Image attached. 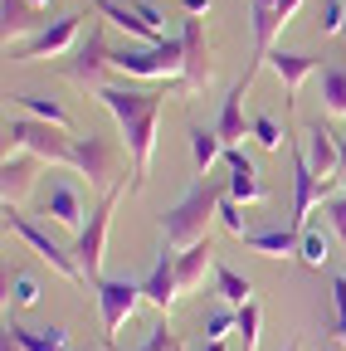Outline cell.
<instances>
[{
    "mask_svg": "<svg viewBox=\"0 0 346 351\" xmlns=\"http://www.w3.org/2000/svg\"><path fill=\"white\" fill-rule=\"evenodd\" d=\"M93 98L117 117L127 156H132V191L147 186L151 176V152H156V117L166 93L161 88H117V83H93Z\"/></svg>",
    "mask_w": 346,
    "mask_h": 351,
    "instance_id": "6da1fadb",
    "label": "cell"
},
{
    "mask_svg": "<svg viewBox=\"0 0 346 351\" xmlns=\"http://www.w3.org/2000/svg\"><path fill=\"white\" fill-rule=\"evenodd\" d=\"M220 195H225V186H210V181L190 186L186 200H176L161 215V244L181 254V249L210 239V225L220 219Z\"/></svg>",
    "mask_w": 346,
    "mask_h": 351,
    "instance_id": "7a4b0ae2",
    "label": "cell"
},
{
    "mask_svg": "<svg viewBox=\"0 0 346 351\" xmlns=\"http://www.w3.org/2000/svg\"><path fill=\"white\" fill-rule=\"evenodd\" d=\"M10 152H29V156H39V161H49V166H69V171H73V132L20 112V117L5 122V156H10Z\"/></svg>",
    "mask_w": 346,
    "mask_h": 351,
    "instance_id": "3957f363",
    "label": "cell"
},
{
    "mask_svg": "<svg viewBox=\"0 0 346 351\" xmlns=\"http://www.w3.org/2000/svg\"><path fill=\"white\" fill-rule=\"evenodd\" d=\"M117 195H122V186L103 191V200L88 210V225H83L78 239H73V258H78V269H83V278H88V283L103 278V244H108V219H112Z\"/></svg>",
    "mask_w": 346,
    "mask_h": 351,
    "instance_id": "277c9868",
    "label": "cell"
},
{
    "mask_svg": "<svg viewBox=\"0 0 346 351\" xmlns=\"http://www.w3.org/2000/svg\"><path fill=\"white\" fill-rule=\"evenodd\" d=\"M5 234H20V239H25V244H29L39 258H45L59 278H69V283H88V278H83V269H78V258H73V249L54 244V239H49L45 230H39L34 219H25L15 205H5Z\"/></svg>",
    "mask_w": 346,
    "mask_h": 351,
    "instance_id": "5b68a950",
    "label": "cell"
},
{
    "mask_svg": "<svg viewBox=\"0 0 346 351\" xmlns=\"http://www.w3.org/2000/svg\"><path fill=\"white\" fill-rule=\"evenodd\" d=\"M73 171L88 176L93 191H112V176H117V142L112 137H73Z\"/></svg>",
    "mask_w": 346,
    "mask_h": 351,
    "instance_id": "8992f818",
    "label": "cell"
},
{
    "mask_svg": "<svg viewBox=\"0 0 346 351\" xmlns=\"http://www.w3.org/2000/svg\"><path fill=\"white\" fill-rule=\"evenodd\" d=\"M302 152H308V166H312V176L322 181V200L341 186V147H336V132L332 127H322V122H308V132H302Z\"/></svg>",
    "mask_w": 346,
    "mask_h": 351,
    "instance_id": "52a82bcc",
    "label": "cell"
},
{
    "mask_svg": "<svg viewBox=\"0 0 346 351\" xmlns=\"http://www.w3.org/2000/svg\"><path fill=\"white\" fill-rule=\"evenodd\" d=\"M98 313H103V337H112L127 317L137 313V302H147L137 278H98Z\"/></svg>",
    "mask_w": 346,
    "mask_h": 351,
    "instance_id": "ba28073f",
    "label": "cell"
},
{
    "mask_svg": "<svg viewBox=\"0 0 346 351\" xmlns=\"http://www.w3.org/2000/svg\"><path fill=\"white\" fill-rule=\"evenodd\" d=\"M181 39H186V69H181V78L190 83V93H205L210 78H214V64H210V39H205V15H186Z\"/></svg>",
    "mask_w": 346,
    "mask_h": 351,
    "instance_id": "9c48e42d",
    "label": "cell"
},
{
    "mask_svg": "<svg viewBox=\"0 0 346 351\" xmlns=\"http://www.w3.org/2000/svg\"><path fill=\"white\" fill-rule=\"evenodd\" d=\"M78 25L83 15H64L54 25H45L39 34H29L25 44H15V59H54V54H69L78 44Z\"/></svg>",
    "mask_w": 346,
    "mask_h": 351,
    "instance_id": "30bf717a",
    "label": "cell"
},
{
    "mask_svg": "<svg viewBox=\"0 0 346 351\" xmlns=\"http://www.w3.org/2000/svg\"><path fill=\"white\" fill-rule=\"evenodd\" d=\"M142 293H147V302L156 307L161 317L171 313V307H176V298H181V278H176V249H166V244H161V254H156V263H151V274L142 278Z\"/></svg>",
    "mask_w": 346,
    "mask_h": 351,
    "instance_id": "8fae6325",
    "label": "cell"
},
{
    "mask_svg": "<svg viewBox=\"0 0 346 351\" xmlns=\"http://www.w3.org/2000/svg\"><path fill=\"white\" fill-rule=\"evenodd\" d=\"M45 215L54 219L59 230H83L88 219H83V195H78V186L69 181V176H59V181H49V191H45Z\"/></svg>",
    "mask_w": 346,
    "mask_h": 351,
    "instance_id": "7c38bea8",
    "label": "cell"
},
{
    "mask_svg": "<svg viewBox=\"0 0 346 351\" xmlns=\"http://www.w3.org/2000/svg\"><path fill=\"white\" fill-rule=\"evenodd\" d=\"M225 171H230V181H225V191L239 200V205H258V200H269V186L258 181V171H254V161L239 152V147H225Z\"/></svg>",
    "mask_w": 346,
    "mask_h": 351,
    "instance_id": "4fadbf2b",
    "label": "cell"
},
{
    "mask_svg": "<svg viewBox=\"0 0 346 351\" xmlns=\"http://www.w3.org/2000/svg\"><path fill=\"white\" fill-rule=\"evenodd\" d=\"M103 69H112V49H108L103 29H88V39H78V49H73V59L64 64V73L78 78V83H98Z\"/></svg>",
    "mask_w": 346,
    "mask_h": 351,
    "instance_id": "5bb4252c",
    "label": "cell"
},
{
    "mask_svg": "<svg viewBox=\"0 0 346 351\" xmlns=\"http://www.w3.org/2000/svg\"><path fill=\"white\" fill-rule=\"evenodd\" d=\"M39 29H45V10L39 5H29V0H0V34H5V44H25Z\"/></svg>",
    "mask_w": 346,
    "mask_h": 351,
    "instance_id": "9a60e30c",
    "label": "cell"
},
{
    "mask_svg": "<svg viewBox=\"0 0 346 351\" xmlns=\"http://www.w3.org/2000/svg\"><path fill=\"white\" fill-rule=\"evenodd\" d=\"M34 176H39V156H29V152H10L5 161H0V195H5V205L25 200V191L34 186Z\"/></svg>",
    "mask_w": 346,
    "mask_h": 351,
    "instance_id": "2e32d148",
    "label": "cell"
},
{
    "mask_svg": "<svg viewBox=\"0 0 346 351\" xmlns=\"http://www.w3.org/2000/svg\"><path fill=\"white\" fill-rule=\"evenodd\" d=\"M249 78H254V73H244V78L230 88V98L220 103V122H214V132H220V142H225V147H239V142L249 137V122H244V93H249Z\"/></svg>",
    "mask_w": 346,
    "mask_h": 351,
    "instance_id": "e0dca14e",
    "label": "cell"
},
{
    "mask_svg": "<svg viewBox=\"0 0 346 351\" xmlns=\"http://www.w3.org/2000/svg\"><path fill=\"white\" fill-rule=\"evenodd\" d=\"M273 73H278V83H283V93H288V103L297 98V88H302V78L308 73H317V59L312 54H297V49H273L269 59H264Z\"/></svg>",
    "mask_w": 346,
    "mask_h": 351,
    "instance_id": "ac0fdd59",
    "label": "cell"
},
{
    "mask_svg": "<svg viewBox=\"0 0 346 351\" xmlns=\"http://www.w3.org/2000/svg\"><path fill=\"white\" fill-rule=\"evenodd\" d=\"M93 5H98V15H103L108 25H117L122 34H132V39H142V44H161V39H166L161 29H151L132 5H127V0H93Z\"/></svg>",
    "mask_w": 346,
    "mask_h": 351,
    "instance_id": "d6986e66",
    "label": "cell"
},
{
    "mask_svg": "<svg viewBox=\"0 0 346 351\" xmlns=\"http://www.w3.org/2000/svg\"><path fill=\"white\" fill-rule=\"evenodd\" d=\"M205 274H214V244H210V239H200V244H190V249H181V254H176V278H181V293H195V288L205 283Z\"/></svg>",
    "mask_w": 346,
    "mask_h": 351,
    "instance_id": "ffe728a7",
    "label": "cell"
},
{
    "mask_svg": "<svg viewBox=\"0 0 346 351\" xmlns=\"http://www.w3.org/2000/svg\"><path fill=\"white\" fill-rule=\"evenodd\" d=\"M5 332H10L25 351H73V341H69L64 327H25V322H15V313L5 317Z\"/></svg>",
    "mask_w": 346,
    "mask_h": 351,
    "instance_id": "44dd1931",
    "label": "cell"
},
{
    "mask_svg": "<svg viewBox=\"0 0 346 351\" xmlns=\"http://www.w3.org/2000/svg\"><path fill=\"white\" fill-rule=\"evenodd\" d=\"M249 25H254V54L258 59H269L273 54V39H278V29L288 25L269 0H249Z\"/></svg>",
    "mask_w": 346,
    "mask_h": 351,
    "instance_id": "7402d4cb",
    "label": "cell"
},
{
    "mask_svg": "<svg viewBox=\"0 0 346 351\" xmlns=\"http://www.w3.org/2000/svg\"><path fill=\"white\" fill-rule=\"evenodd\" d=\"M239 244L254 249V254H264V258H288V254H297L302 230H249Z\"/></svg>",
    "mask_w": 346,
    "mask_h": 351,
    "instance_id": "603a6c76",
    "label": "cell"
},
{
    "mask_svg": "<svg viewBox=\"0 0 346 351\" xmlns=\"http://www.w3.org/2000/svg\"><path fill=\"white\" fill-rule=\"evenodd\" d=\"M15 108L29 112V117H39V122H54V127L73 132V112H69L59 98H45V93H15Z\"/></svg>",
    "mask_w": 346,
    "mask_h": 351,
    "instance_id": "cb8c5ba5",
    "label": "cell"
},
{
    "mask_svg": "<svg viewBox=\"0 0 346 351\" xmlns=\"http://www.w3.org/2000/svg\"><path fill=\"white\" fill-rule=\"evenodd\" d=\"M39 298H45V288L34 274H5V313H29V307H39Z\"/></svg>",
    "mask_w": 346,
    "mask_h": 351,
    "instance_id": "d4e9b609",
    "label": "cell"
},
{
    "mask_svg": "<svg viewBox=\"0 0 346 351\" xmlns=\"http://www.w3.org/2000/svg\"><path fill=\"white\" fill-rule=\"evenodd\" d=\"M332 225H317V219H308L302 225V244H297V258L308 263V269H322V263L332 258Z\"/></svg>",
    "mask_w": 346,
    "mask_h": 351,
    "instance_id": "484cf974",
    "label": "cell"
},
{
    "mask_svg": "<svg viewBox=\"0 0 346 351\" xmlns=\"http://www.w3.org/2000/svg\"><path fill=\"white\" fill-rule=\"evenodd\" d=\"M190 161H195L200 176L214 161H225V142H220V132H214V127H190Z\"/></svg>",
    "mask_w": 346,
    "mask_h": 351,
    "instance_id": "4316f807",
    "label": "cell"
},
{
    "mask_svg": "<svg viewBox=\"0 0 346 351\" xmlns=\"http://www.w3.org/2000/svg\"><path fill=\"white\" fill-rule=\"evenodd\" d=\"M249 293H254V288H249V278H244V274H234L230 263H214V298H220V302L244 307V302H254Z\"/></svg>",
    "mask_w": 346,
    "mask_h": 351,
    "instance_id": "83f0119b",
    "label": "cell"
},
{
    "mask_svg": "<svg viewBox=\"0 0 346 351\" xmlns=\"http://www.w3.org/2000/svg\"><path fill=\"white\" fill-rule=\"evenodd\" d=\"M322 108L332 117H346V69L341 64H327L322 69Z\"/></svg>",
    "mask_w": 346,
    "mask_h": 351,
    "instance_id": "f1b7e54d",
    "label": "cell"
},
{
    "mask_svg": "<svg viewBox=\"0 0 346 351\" xmlns=\"http://www.w3.org/2000/svg\"><path fill=\"white\" fill-rule=\"evenodd\" d=\"M230 332H239V307H230V302L210 307L205 322H200V337H205V341H225Z\"/></svg>",
    "mask_w": 346,
    "mask_h": 351,
    "instance_id": "f546056e",
    "label": "cell"
},
{
    "mask_svg": "<svg viewBox=\"0 0 346 351\" xmlns=\"http://www.w3.org/2000/svg\"><path fill=\"white\" fill-rule=\"evenodd\" d=\"M249 137L264 147V152H283L288 132L278 127V117H273V112H254V117H249Z\"/></svg>",
    "mask_w": 346,
    "mask_h": 351,
    "instance_id": "4dcf8cb0",
    "label": "cell"
},
{
    "mask_svg": "<svg viewBox=\"0 0 346 351\" xmlns=\"http://www.w3.org/2000/svg\"><path fill=\"white\" fill-rule=\"evenodd\" d=\"M258 322H264V307H258V302H244V307H239V337H244V351H258Z\"/></svg>",
    "mask_w": 346,
    "mask_h": 351,
    "instance_id": "1f68e13d",
    "label": "cell"
},
{
    "mask_svg": "<svg viewBox=\"0 0 346 351\" xmlns=\"http://www.w3.org/2000/svg\"><path fill=\"white\" fill-rule=\"evenodd\" d=\"M220 225H225V230H230L234 239H244V234H249V225H244V205H239V200H234L230 191L220 195Z\"/></svg>",
    "mask_w": 346,
    "mask_h": 351,
    "instance_id": "d6a6232c",
    "label": "cell"
},
{
    "mask_svg": "<svg viewBox=\"0 0 346 351\" xmlns=\"http://www.w3.org/2000/svg\"><path fill=\"white\" fill-rule=\"evenodd\" d=\"M346 29V5L341 0H322L317 5V34H341Z\"/></svg>",
    "mask_w": 346,
    "mask_h": 351,
    "instance_id": "836d02e7",
    "label": "cell"
},
{
    "mask_svg": "<svg viewBox=\"0 0 346 351\" xmlns=\"http://www.w3.org/2000/svg\"><path fill=\"white\" fill-rule=\"evenodd\" d=\"M322 219H327V225H332V234L346 244V191L341 195H327L322 200Z\"/></svg>",
    "mask_w": 346,
    "mask_h": 351,
    "instance_id": "e575fe53",
    "label": "cell"
},
{
    "mask_svg": "<svg viewBox=\"0 0 346 351\" xmlns=\"http://www.w3.org/2000/svg\"><path fill=\"white\" fill-rule=\"evenodd\" d=\"M171 346H181V337L171 332V322L161 317V322L151 327V337H147V346H142V351H171Z\"/></svg>",
    "mask_w": 346,
    "mask_h": 351,
    "instance_id": "d590c367",
    "label": "cell"
},
{
    "mask_svg": "<svg viewBox=\"0 0 346 351\" xmlns=\"http://www.w3.org/2000/svg\"><path fill=\"white\" fill-rule=\"evenodd\" d=\"M332 298H336V322H332L336 332H332V337H346V274L332 278Z\"/></svg>",
    "mask_w": 346,
    "mask_h": 351,
    "instance_id": "8d00e7d4",
    "label": "cell"
},
{
    "mask_svg": "<svg viewBox=\"0 0 346 351\" xmlns=\"http://www.w3.org/2000/svg\"><path fill=\"white\" fill-rule=\"evenodd\" d=\"M127 5H132V10H137V15H142V20L151 25V29H161V25H166V15H161V10L151 5V0H127Z\"/></svg>",
    "mask_w": 346,
    "mask_h": 351,
    "instance_id": "74e56055",
    "label": "cell"
},
{
    "mask_svg": "<svg viewBox=\"0 0 346 351\" xmlns=\"http://www.w3.org/2000/svg\"><path fill=\"white\" fill-rule=\"evenodd\" d=\"M210 5H214V0H181L186 15H210Z\"/></svg>",
    "mask_w": 346,
    "mask_h": 351,
    "instance_id": "f35d334b",
    "label": "cell"
},
{
    "mask_svg": "<svg viewBox=\"0 0 346 351\" xmlns=\"http://www.w3.org/2000/svg\"><path fill=\"white\" fill-rule=\"evenodd\" d=\"M269 5H273V10H278L283 20H293V15H297V5H302V0H269Z\"/></svg>",
    "mask_w": 346,
    "mask_h": 351,
    "instance_id": "ab89813d",
    "label": "cell"
},
{
    "mask_svg": "<svg viewBox=\"0 0 346 351\" xmlns=\"http://www.w3.org/2000/svg\"><path fill=\"white\" fill-rule=\"evenodd\" d=\"M190 351H230V346H225V341H205V337H200V341H190Z\"/></svg>",
    "mask_w": 346,
    "mask_h": 351,
    "instance_id": "60d3db41",
    "label": "cell"
},
{
    "mask_svg": "<svg viewBox=\"0 0 346 351\" xmlns=\"http://www.w3.org/2000/svg\"><path fill=\"white\" fill-rule=\"evenodd\" d=\"M0 351H25V346H20V341H15V337L5 332V337H0Z\"/></svg>",
    "mask_w": 346,
    "mask_h": 351,
    "instance_id": "b9f144b4",
    "label": "cell"
},
{
    "mask_svg": "<svg viewBox=\"0 0 346 351\" xmlns=\"http://www.w3.org/2000/svg\"><path fill=\"white\" fill-rule=\"evenodd\" d=\"M29 5H39V10H49V0H29Z\"/></svg>",
    "mask_w": 346,
    "mask_h": 351,
    "instance_id": "7bdbcfd3",
    "label": "cell"
},
{
    "mask_svg": "<svg viewBox=\"0 0 346 351\" xmlns=\"http://www.w3.org/2000/svg\"><path fill=\"white\" fill-rule=\"evenodd\" d=\"M336 341H341V351H346V337H336Z\"/></svg>",
    "mask_w": 346,
    "mask_h": 351,
    "instance_id": "ee69618b",
    "label": "cell"
},
{
    "mask_svg": "<svg viewBox=\"0 0 346 351\" xmlns=\"http://www.w3.org/2000/svg\"><path fill=\"white\" fill-rule=\"evenodd\" d=\"M341 186H346V171H341Z\"/></svg>",
    "mask_w": 346,
    "mask_h": 351,
    "instance_id": "f6af8a7d",
    "label": "cell"
},
{
    "mask_svg": "<svg viewBox=\"0 0 346 351\" xmlns=\"http://www.w3.org/2000/svg\"><path fill=\"white\" fill-rule=\"evenodd\" d=\"M288 351H297V341H293V346H288Z\"/></svg>",
    "mask_w": 346,
    "mask_h": 351,
    "instance_id": "bcb514c9",
    "label": "cell"
}]
</instances>
